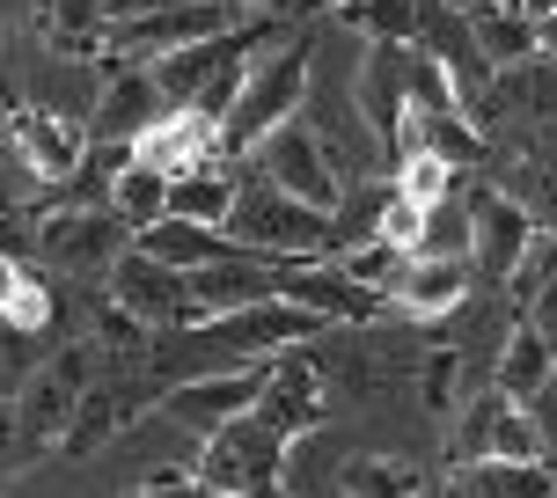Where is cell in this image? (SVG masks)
Masks as SVG:
<instances>
[{
	"label": "cell",
	"mask_w": 557,
	"mask_h": 498,
	"mask_svg": "<svg viewBox=\"0 0 557 498\" xmlns=\"http://www.w3.org/2000/svg\"><path fill=\"white\" fill-rule=\"evenodd\" d=\"M323 323L294 301H264V308H235V315H213V323H176L147 345V374H162L169 388L198 382V374H235V366H264L272 352L315 337Z\"/></svg>",
	"instance_id": "cell-1"
},
{
	"label": "cell",
	"mask_w": 557,
	"mask_h": 498,
	"mask_svg": "<svg viewBox=\"0 0 557 498\" xmlns=\"http://www.w3.org/2000/svg\"><path fill=\"white\" fill-rule=\"evenodd\" d=\"M308 45H278V52H257L250 82H243V96H235V111H227L221 125V154H257L264 139L278 133V125H294L308 103Z\"/></svg>",
	"instance_id": "cell-2"
},
{
	"label": "cell",
	"mask_w": 557,
	"mask_h": 498,
	"mask_svg": "<svg viewBox=\"0 0 557 498\" xmlns=\"http://www.w3.org/2000/svg\"><path fill=\"white\" fill-rule=\"evenodd\" d=\"M227 235L243 249H257V257H272V264H315V257L337 242L331 213L272 191L264 176H243V198H235V213H227Z\"/></svg>",
	"instance_id": "cell-3"
},
{
	"label": "cell",
	"mask_w": 557,
	"mask_h": 498,
	"mask_svg": "<svg viewBox=\"0 0 557 498\" xmlns=\"http://www.w3.org/2000/svg\"><path fill=\"white\" fill-rule=\"evenodd\" d=\"M286 433H278L272 418H235L227 433H213V440H198V462L191 476L198 484H213V491L227 498H286Z\"/></svg>",
	"instance_id": "cell-4"
},
{
	"label": "cell",
	"mask_w": 557,
	"mask_h": 498,
	"mask_svg": "<svg viewBox=\"0 0 557 498\" xmlns=\"http://www.w3.org/2000/svg\"><path fill=\"white\" fill-rule=\"evenodd\" d=\"M88 382H96V345H59L52 360L29 366V382L15 388V425H23V447L29 455H59V440H66V425H74V411H82Z\"/></svg>",
	"instance_id": "cell-5"
},
{
	"label": "cell",
	"mask_w": 557,
	"mask_h": 498,
	"mask_svg": "<svg viewBox=\"0 0 557 498\" xmlns=\"http://www.w3.org/2000/svg\"><path fill=\"white\" fill-rule=\"evenodd\" d=\"M125 249H133V227L111 206H59L37 221V257L66 278H111Z\"/></svg>",
	"instance_id": "cell-6"
},
{
	"label": "cell",
	"mask_w": 557,
	"mask_h": 498,
	"mask_svg": "<svg viewBox=\"0 0 557 498\" xmlns=\"http://www.w3.org/2000/svg\"><path fill=\"white\" fill-rule=\"evenodd\" d=\"M250 23L235 0H176L162 15H147V23H125L111 29L117 45V66H154L169 52H191V45H213V37H235V29Z\"/></svg>",
	"instance_id": "cell-7"
},
{
	"label": "cell",
	"mask_w": 557,
	"mask_h": 498,
	"mask_svg": "<svg viewBox=\"0 0 557 498\" xmlns=\"http://www.w3.org/2000/svg\"><path fill=\"white\" fill-rule=\"evenodd\" d=\"M250 169L272 184V191L301 198V206H315V213H337V198H345V176H337L331 147L315 139V125H308V117L278 125V133L250 154Z\"/></svg>",
	"instance_id": "cell-8"
},
{
	"label": "cell",
	"mask_w": 557,
	"mask_h": 498,
	"mask_svg": "<svg viewBox=\"0 0 557 498\" xmlns=\"http://www.w3.org/2000/svg\"><path fill=\"white\" fill-rule=\"evenodd\" d=\"M264 388H272V366H235V374H198V382H176L162 396V418L176 433H191V440H213L227 433L235 418H250L264 403Z\"/></svg>",
	"instance_id": "cell-9"
},
{
	"label": "cell",
	"mask_w": 557,
	"mask_h": 498,
	"mask_svg": "<svg viewBox=\"0 0 557 498\" xmlns=\"http://www.w3.org/2000/svg\"><path fill=\"white\" fill-rule=\"evenodd\" d=\"M8 139H15V162H23L29 184H74L88 162V125L74 111H52V103L15 111Z\"/></svg>",
	"instance_id": "cell-10"
},
{
	"label": "cell",
	"mask_w": 557,
	"mask_h": 498,
	"mask_svg": "<svg viewBox=\"0 0 557 498\" xmlns=\"http://www.w3.org/2000/svg\"><path fill=\"white\" fill-rule=\"evenodd\" d=\"M470 221H476V257L470 264L492 278V286H513V272L529 264V249L543 242L535 213L506 191H484V198H470Z\"/></svg>",
	"instance_id": "cell-11"
},
{
	"label": "cell",
	"mask_w": 557,
	"mask_h": 498,
	"mask_svg": "<svg viewBox=\"0 0 557 498\" xmlns=\"http://www.w3.org/2000/svg\"><path fill=\"white\" fill-rule=\"evenodd\" d=\"M352 111L382 147H396L404 111H411V45H367L352 74Z\"/></svg>",
	"instance_id": "cell-12"
},
{
	"label": "cell",
	"mask_w": 557,
	"mask_h": 498,
	"mask_svg": "<svg viewBox=\"0 0 557 498\" xmlns=\"http://www.w3.org/2000/svg\"><path fill=\"white\" fill-rule=\"evenodd\" d=\"M139 411H147V382H139V374H103V382H88L82 411H74L66 440H59V462L103 455V447H111L125 425H139Z\"/></svg>",
	"instance_id": "cell-13"
},
{
	"label": "cell",
	"mask_w": 557,
	"mask_h": 498,
	"mask_svg": "<svg viewBox=\"0 0 557 498\" xmlns=\"http://www.w3.org/2000/svg\"><path fill=\"white\" fill-rule=\"evenodd\" d=\"M162 117H169V103H162V88H154V74L147 66H111V82L96 96V117H88V139L96 147H133Z\"/></svg>",
	"instance_id": "cell-14"
},
{
	"label": "cell",
	"mask_w": 557,
	"mask_h": 498,
	"mask_svg": "<svg viewBox=\"0 0 557 498\" xmlns=\"http://www.w3.org/2000/svg\"><path fill=\"white\" fill-rule=\"evenodd\" d=\"M103 294H111L125 315H139L147 331H176V323H184V272H169V264L139 257V249L117 257V272H111Z\"/></svg>",
	"instance_id": "cell-15"
},
{
	"label": "cell",
	"mask_w": 557,
	"mask_h": 498,
	"mask_svg": "<svg viewBox=\"0 0 557 498\" xmlns=\"http://www.w3.org/2000/svg\"><path fill=\"white\" fill-rule=\"evenodd\" d=\"M133 154L147 169H162L169 184H176V176H198V169H213V162H227V154H221V125H206L198 111H169L154 133L133 139Z\"/></svg>",
	"instance_id": "cell-16"
},
{
	"label": "cell",
	"mask_w": 557,
	"mask_h": 498,
	"mask_svg": "<svg viewBox=\"0 0 557 498\" xmlns=\"http://www.w3.org/2000/svg\"><path fill=\"white\" fill-rule=\"evenodd\" d=\"M139 257H154V264H169V272H213V264H250L257 249H243L235 235H221V227H191V221H154L147 235H133Z\"/></svg>",
	"instance_id": "cell-17"
},
{
	"label": "cell",
	"mask_w": 557,
	"mask_h": 498,
	"mask_svg": "<svg viewBox=\"0 0 557 498\" xmlns=\"http://www.w3.org/2000/svg\"><path fill=\"white\" fill-rule=\"evenodd\" d=\"M278 301L308 308L315 323H367V315H374V294L345 286L337 264H286V272H278Z\"/></svg>",
	"instance_id": "cell-18"
},
{
	"label": "cell",
	"mask_w": 557,
	"mask_h": 498,
	"mask_svg": "<svg viewBox=\"0 0 557 498\" xmlns=\"http://www.w3.org/2000/svg\"><path fill=\"white\" fill-rule=\"evenodd\" d=\"M557 374V345L529 323H506L499 331V360H492V388H499L506 403H535Z\"/></svg>",
	"instance_id": "cell-19"
},
{
	"label": "cell",
	"mask_w": 557,
	"mask_h": 498,
	"mask_svg": "<svg viewBox=\"0 0 557 498\" xmlns=\"http://www.w3.org/2000/svg\"><path fill=\"white\" fill-rule=\"evenodd\" d=\"M470 37H476V52H484V66H492V82H499V74H521V66L543 59L535 15H521L513 0H499V8H470Z\"/></svg>",
	"instance_id": "cell-20"
},
{
	"label": "cell",
	"mask_w": 557,
	"mask_h": 498,
	"mask_svg": "<svg viewBox=\"0 0 557 498\" xmlns=\"http://www.w3.org/2000/svg\"><path fill=\"white\" fill-rule=\"evenodd\" d=\"M447 498H557L550 462H455Z\"/></svg>",
	"instance_id": "cell-21"
},
{
	"label": "cell",
	"mask_w": 557,
	"mask_h": 498,
	"mask_svg": "<svg viewBox=\"0 0 557 498\" xmlns=\"http://www.w3.org/2000/svg\"><path fill=\"white\" fill-rule=\"evenodd\" d=\"M470 272L476 264H441V257H411L404 278H396V308L404 315H455V308L470 301Z\"/></svg>",
	"instance_id": "cell-22"
},
{
	"label": "cell",
	"mask_w": 557,
	"mask_h": 498,
	"mask_svg": "<svg viewBox=\"0 0 557 498\" xmlns=\"http://www.w3.org/2000/svg\"><path fill=\"white\" fill-rule=\"evenodd\" d=\"M37 37L59 59H96L111 45V15H103V0H45L37 8Z\"/></svg>",
	"instance_id": "cell-23"
},
{
	"label": "cell",
	"mask_w": 557,
	"mask_h": 498,
	"mask_svg": "<svg viewBox=\"0 0 557 498\" xmlns=\"http://www.w3.org/2000/svg\"><path fill=\"white\" fill-rule=\"evenodd\" d=\"M235 198H243V176H235V162H213V169H198V176H176V191H169V221L221 227V235H227Z\"/></svg>",
	"instance_id": "cell-24"
},
{
	"label": "cell",
	"mask_w": 557,
	"mask_h": 498,
	"mask_svg": "<svg viewBox=\"0 0 557 498\" xmlns=\"http://www.w3.org/2000/svg\"><path fill=\"white\" fill-rule=\"evenodd\" d=\"M169 191H176V184H169L162 169H147V162L133 154V162L111 176V213L133 227V235H147L154 221H169Z\"/></svg>",
	"instance_id": "cell-25"
},
{
	"label": "cell",
	"mask_w": 557,
	"mask_h": 498,
	"mask_svg": "<svg viewBox=\"0 0 557 498\" xmlns=\"http://www.w3.org/2000/svg\"><path fill=\"white\" fill-rule=\"evenodd\" d=\"M337 23L374 45H411V37H425V0H345Z\"/></svg>",
	"instance_id": "cell-26"
},
{
	"label": "cell",
	"mask_w": 557,
	"mask_h": 498,
	"mask_svg": "<svg viewBox=\"0 0 557 498\" xmlns=\"http://www.w3.org/2000/svg\"><path fill=\"white\" fill-rule=\"evenodd\" d=\"M337 498H425V476L411 462H374V455H360V462L337 470Z\"/></svg>",
	"instance_id": "cell-27"
},
{
	"label": "cell",
	"mask_w": 557,
	"mask_h": 498,
	"mask_svg": "<svg viewBox=\"0 0 557 498\" xmlns=\"http://www.w3.org/2000/svg\"><path fill=\"white\" fill-rule=\"evenodd\" d=\"M404 264H411V257L389 249V242H345V249H337V278H345V286H360V294H374V301L396 294Z\"/></svg>",
	"instance_id": "cell-28"
},
{
	"label": "cell",
	"mask_w": 557,
	"mask_h": 498,
	"mask_svg": "<svg viewBox=\"0 0 557 498\" xmlns=\"http://www.w3.org/2000/svg\"><path fill=\"white\" fill-rule=\"evenodd\" d=\"M411 257H441V264H470L476 257V221H470V206H433L425 213V235H418V249Z\"/></svg>",
	"instance_id": "cell-29"
},
{
	"label": "cell",
	"mask_w": 557,
	"mask_h": 498,
	"mask_svg": "<svg viewBox=\"0 0 557 498\" xmlns=\"http://www.w3.org/2000/svg\"><path fill=\"white\" fill-rule=\"evenodd\" d=\"M389 191L433 213V206H447V198H455V169H447L441 154H404V162L389 169Z\"/></svg>",
	"instance_id": "cell-30"
},
{
	"label": "cell",
	"mask_w": 557,
	"mask_h": 498,
	"mask_svg": "<svg viewBox=\"0 0 557 498\" xmlns=\"http://www.w3.org/2000/svg\"><path fill=\"white\" fill-rule=\"evenodd\" d=\"M462 374H470V360H462L455 345H447V352H433V360H425V374H418V403L441 418V425L462 411Z\"/></svg>",
	"instance_id": "cell-31"
},
{
	"label": "cell",
	"mask_w": 557,
	"mask_h": 498,
	"mask_svg": "<svg viewBox=\"0 0 557 498\" xmlns=\"http://www.w3.org/2000/svg\"><path fill=\"white\" fill-rule=\"evenodd\" d=\"M82 337H88V345H103V352H139V345H154V331H147L139 315H125L111 294L88 308V331H82Z\"/></svg>",
	"instance_id": "cell-32"
},
{
	"label": "cell",
	"mask_w": 557,
	"mask_h": 498,
	"mask_svg": "<svg viewBox=\"0 0 557 498\" xmlns=\"http://www.w3.org/2000/svg\"><path fill=\"white\" fill-rule=\"evenodd\" d=\"M45 323H52V286H45L37 272H29V278H23V294H15V301H8V315H0V331L37 337Z\"/></svg>",
	"instance_id": "cell-33"
},
{
	"label": "cell",
	"mask_w": 557,
	"mask_h": 498,
	"mask_svg": "<svg viewBox=\"0 0 557 498\" xmlns=\"http://www.w3.org/2000/svg\"><path fill=\"white\" fill-rule=\"evenodd\" d=\"M418 235H425V206H411V198H382V221H374V242H389V249H404L411 257L418 249Z\"/></svg>",
	"instance_id": "cell-34"
},
{
	"label": "cell",
	"mask_w": 557,
	"mask_h": 498,
	"mask_svg": "<svg viewBox=\"0 0 557 498\" xmlns=\"http://www.w3.org/2000/svg\"><path fill=\"white\" fill-rule=\"evenodd\" d=\"M29 462V447H23V425H15V396H0V484Z\"/></svg>",
	"instance_id": "cell-35"
},
{
	"label": "cell",
	"mask_w": 557,
	"mask_h": 498,
	"mask_svg": "<svg viewBox=\"0 0 557 498\" xmlns=\"http://www.w3.org/2000/svg\"><path fill=\"white\" fill-rule=\"evenodd\" d=\"M133 498H227V491H213V484H198L191 470H162L154 484H139Z\"/></svg>",
	"instance_id": "cell-36"
},
{
	"label": "cell",
	"mask_w": 557,
	"mask_h": 498,
	"mask_svg": "<svg viewBox=\"0 0 557 498\" xmlns=\"http://www.w3.org/2000/svg\"><path fill=\"white\" fill-rule=\"evenodd\" d=\"M521 323H529V331H543V337H550V345H557V278H550V286H543V294H535L529 308H521Z\"/></svg>",
	"instance_id": "cell-37"
},
{
	"label": "cell",
	"mask_w": 557,
	"mask_h": 498,
	"mask_svg": "<svg viewBox=\"0 0 557 498\" xmlns=\"http://www.w3.org/2000/svg\"><path fill=\"white\" fill-rule=\"evenodd\" d=\"M23 264H15V257H8V249H0V315H8V301H15V294H23Z\"/></svg>",
	"instance_id": "cell-38"
},
{
	"label": "cell",
	"mask_w": 557,
	"mask_h": 498,
	"mask_svg": "<svg viewBox=\"0 0 557 498\" xmlns=\"http://www.w3.org/2000/svg\"><path fill=\"white\" fill-rule=\"evenodd\" d=\"M535 37H543V59L557 66V8H550V15H535Z\"/></svg>",
	"instance_id": "cell-39"
},
{
	"label": "cell",
	"mask_w": 557,
	"mask_h": 498,
	"mask_svg": "<svg viewBox=\"0 0 557 498\" xmlns=\"http://www.w3.org/2000/svg\"><path fill=\"white\" fill-rule=\"evenodd\" d=\"M315 8H331V15H337V8H345V0H315Z\"/></svg>",
	"instance_id": "cell-40"
},
{
	"label": "cell",
	"mask_w": 557,
	"mask_h": 498,
	"mask_svg": "<svg viewBox=\"0 0 557 498\" xmlns=\"http://www.w3.org/2000/svg\"><path fill=\"white\" fill-rule=\"evenodd\" d=\"M0 29H8V15H0Z\"/></svg>",
	"instance_id": "cell-41"
},
{
	"label": "cell",
	"mask_w": 557,
	"mask_h": 498,
	"mask_svg": "<svg viewBox=\"0 0 557 498\" xmlns=\"http://www.w3.org/2000/svg\"><path fill=\"white\" fill-rule=\"evenodd\" d=\"M0 206H8V191H0Z\"/></svg>",
	"instance_id": "cell-42"
}]
</instances>
